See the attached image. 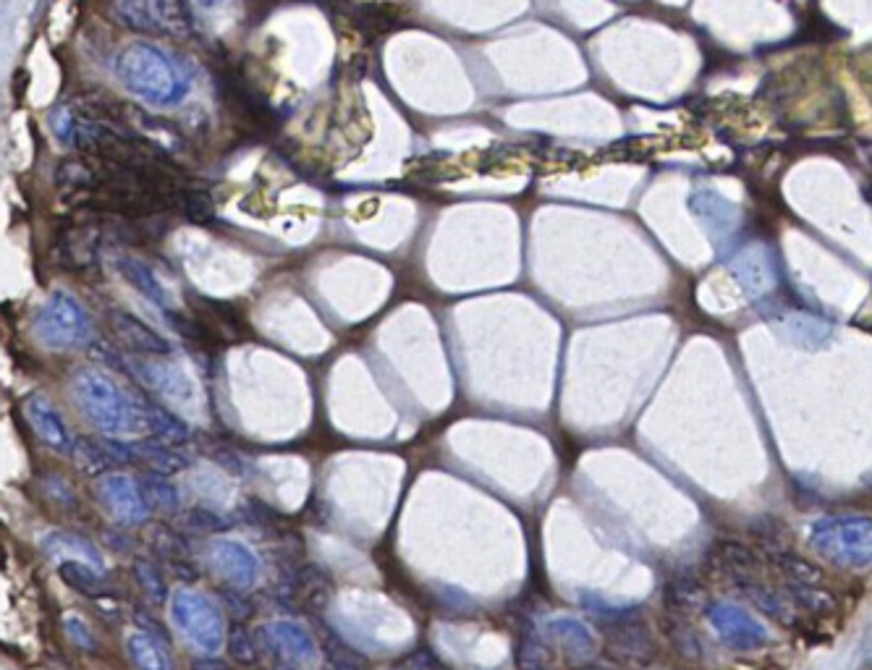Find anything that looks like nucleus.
<instances>
[{"label": "nucleus", "instance_id": "f257e3e1", "mask_svg": "<svg viewBox=\"0 0 872 670\" xmlns=\"http://www.w3.org/2000/svg\"><path fill=\"white\" fill-rule=\"evenodd\" d=\"M73 404L100 432L105 435H137L150 427V414H145L116 385V380L100 370H79L71 380Z\"/></svg>", "mask_w": 872, "mask_h": 670}, {"label": "nucleus", "instance_id": "f03ea898", "mask_svg": "<svg viewBox=\"0 0 872 670\" xmlns=\"http://www.w3.org/2000/svg\"><path fill=\"white\" fill-rule=\"evenodd\" d=\"M116 69L121 84L147 105H176L190 90L173 60L150 43L129 45L118 56Z\"/></svg>", "mask_w": 872, "mask_h": 670}, {"label": "nucleus", "instance_id": "7ed1b4c3", "mask_svg": "<svg viewBox=\"0 0 872 670\" xmlns=\"http://www.w3.org/2000/svg\"><path fill=\"white\" fill-rule=\"evenodd\" d=\"M32 331H35L39 344L56 348V351H69V348L90 344L95 327H92L90 314L71 293L56 291L37 312Z\"/></svg>", "mask_w": 872, "mask_h": 670}, {"label": "nucleus", "instance_id": "20e7f679", "mask_svg": "<svg viewBox=\"0 0 872 670\" xmlns=\"http://www.w3.org/2000/svg\"><path fill=\"white\" fill-rule=\"evenodd\" d=\"M171 613L181 634L203 652H220L226 645V619L220 608L203 592L176 589L171 598Z\"/></svg>", "mask_w": 872, "mask_h": 670}, {"label": "nucleus", "instance_id": "39448f33", "mask_svg": "<svg viewBox=\"0 0 872 670\" xmlns=\"http://www.w3.org/2000/svg\"><path fill=\"white\" fill-rule=\"evenodd\" d=\"M260 639H263V645L267 647V652H271L273 658H278V662H284V666L294 670L310 666L314 655H318L312 636L301 626H297V623L288 621L267 623V626L260 628Z\"/></svg>", "mask_w": 872, "mask_h": 670}, {"label": "nucleus", "instance_id": "423d86ee", "mask_svg": "<svg viewBox=\"0 0 872 670\" xmlns=\"http://www.w3.org/2000/svg\"><path fill=\"white\" fill-rule=\"evenodd\" d=\"M116 13L126 19V24L137 26V30L163 32V35H181L190 26V16H186L184 5L176 3H118Z\"/></svg>", "mask_w": 872, "mask_h": 670}, {"label": "nucleus", "instance_id": "0eeeda50", "mask_svg": "<svg viewBox=\"0 0 872 670\" xmlns=\"http://www.w3.org/2000/svg\"><path fill=\"white\" fill-rule=\"evenodd\" d=\"M710 621L723 636V642L736 649H760L770 639L762 623L736 605H715L710 611Z\"/></svg>", "mask_w": 872, "mask_h": 670}, {"label": "nucleus", "instance_id": "6e6552de", "mask_svg": "<svg viewBox=\"0 0 872 670\" xmlns=\"http://www.w3.org/2000/svg\"><path fill=\"white\" fill-rule=\"evenodd\" d=\"M210 566L223 576L228 585L246 589L257 581L260 563L254 558L250 547L233 540H218L210 547Z\"/></svg>", "mask_w": 872, "mask_h": 670}, {"label": "nucleus", "instance_id": "1a4fd4ad", "mask_svg": "<svg viewBox=\"0 0 872 670\" xmlns=\"http://www.w3.org/2000/svg\"><path fill=\"white\" fill-rule=\"evenodd\" d=\"M548 632L555 639V645L561 647L563 658L572 662V666H587L598 655V642H595L593 632H589L585 623L574 619H559L550 623Z\"/></svg>", "mask_w": 872, "mask_h": 670}, {"label": "nucleus", "instance_id": "9d476101", "mask_svg": "<svg viewBox=\"0 0 872 670\" xmlns=\"http://www.w3.org/2000/svg\"><path fill=\"white\" fill-rule=\"evenodd\" d=\"M100 498L111 508V513L124 524H139L147 519V506L142 493L137 490L131 480L126 477H108L100 482Z\"/></svg>", "mask_w": 872, "mask_h": 670}, {"label": "nucleus", "instance_id": "9b49d317", "mask_svg": "<svg viewBox=\"0 0 872 670\" xmlns=\"http://www.w3.org/2000/svg\"><path fill=\"white\" fill-rule=\"evenodd\" d=\"M26 412V419H30V425L35 427V432L39 438L45 440L50 448H56V451H71L73 448V438L69 432V427H66V421L60 419L58 408L50 404L48 398H30L24 406Z\"/></svg>", "mask_w": 872, "mask_h": 670}, {"label": "nucleus", "instance_id": "f8f14e48", "mask_svg": "<svg viewBox=\"0 0 872 670\" xmlns=\"http://www.w3.org/2000/svg\"><path fill=\"white\" fill-rule=\"evenodd\" d=\"M113 333H116L131 351L147 354V357H163V354L171 351V346H168L163 335H158L152 327L139 323L137 317H131V314L126 312H113Z\"/></svg>", "mask_w": 872, "mask_h": 670}, {"label": "nucleus", "instance_id": "ddd939ff", "mask_svg": "<svg viewBox=\"0 0 872 670\" xmlns=\"http://www.w3.org/2000/svg\"><path fill=\"white\" fill-rule=\"evenodd\" d=\"M126 649L137 670H173L171 652L163 642L150 632H134L126 636Z\"/></svg>", "mask_w": 872, "mask_h": 670}, {"label": "nucleus", "instance_id": "4468645a", "mask_svg": "<svg viewBox=\"0 0 872 670\" xmlns=\"http://www.w3.org/2000/svg\"><path fill=\"white\" fill-rule=\"evenodd\" d=\"M118 265H121V273H124V278L129 280V284L137 288V291L142 293V297L150 299L152 304L165 307V301H168L165 288L156 276H152L150 267H147L145 263H139V259H134V257H124Z\"/></svg>", "mask_w": 872, "mask_h": 670}, {"label": "nucleus", "instance_id": "2eb2a0df", "mask_svg": "<svg viewBox=\"0 0 872 670\" xmlns=\"http://www.w3.org/2000/svg\"><path fill=\"white\" fill-rule=\"evenodd\" d=\"M613 634V647L616 652L621 655V658H629V660H636V662H645L650 655L655 652L653 645H650V636L642 626H629V628H613V632H608V636Z\"/></svg>", "mask_w": 872, "mask_h": 670}, {"label": "nucleus", "instance_id": "dca6fc26", "mask_svg": "<svg viewBox=\"0 0 872 670\" xmlns=\"http://www.w3.org/2000/svg\"><path fill=\"white\" fill-rule=\"evenodd\" d=\"M45 547H48V553L53 555H79V561L87 563L90 561L92 566H100V555L92 551L90 542L73 538V534H50L48 540H45Z\"/></svg>", "mask_w": 872, "mask_h": 670}, {"label": "nucleus", "instance_id": "f3484780", "mask_svg": "<svg viewBox=\"0 0 872 670\" xmlns=\"http://www.w3.org/2000/svg\"><path fill=\"white\" fill-rule=\"evenodd\" d=\"M176 207L179 210H184L186 218L194 220V223H207V220H213V216H216L210 197L194 189H179Z\"/></svg>", "mask_w": 872, "mask_h": 670}, {"label": "nucleus", "instance_id": "a211bd4d", "mask_svg": "<svg viewBox=\"0 0 872 670\" xmlns=\"http://www.w3.org/2000/svg\"><path fill=\"white\" fill-rule=\"evenodd\" d=\"M66 634H69L71 639L77 642L79 647H84V649H95V647H97V645H95V636H92L90 628H87L84 623L79 621V619H69V621H66Z\"/></svg>", "mask_w": 872, "mask_h": 670}, {"label": "nucleus", "instance_id": "6ab92c4d", "mask_svg": "<svg viewBox=\"0 0 872 670\" xmlns=\"http://www.w3.org/2000/svg\"><path fill=\"white\" fill-rule=\"evenodd\" d=\"M800 600L804 608H810V611H815V613H828V611H834L836 608V602L830 600V594H817V592H804V589H800Z\"/></svg>", "mask_w": 872, "mask_h": 670}, {"label": "nucleus", "instance_id": "aec40b11", "mask_svg": "<svg viewBox=\"0 0 872 670\" xmlns=\"http://www.w3.org/2000/svg\"><path fill=\"white\" fill-rule=\"evenodd\" d=\"M231 652H233V658H237L239 662H252V658H254V649L250 645V639H244V634L233 636V639H231Z\"/></svg>", "mask_w": 872, "mask_h": 670}]
</instances>
